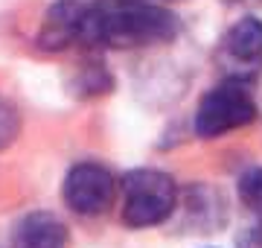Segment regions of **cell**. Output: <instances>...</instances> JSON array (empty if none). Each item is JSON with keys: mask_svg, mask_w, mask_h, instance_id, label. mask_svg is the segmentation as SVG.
I'll list each match as a JSON object with an SVG mask.
<instances>
[{"mask_svg": "<svg viewBox=\"0 0 262 248\" xmlns=\"http://www.w3.org/2000/svg\"><path fill=\"white\" fill-rule=\"evenodd\" d=\"M181 32V18L166 6L149 0H96L84 9L82 41L84 47H151L166 44Z\"/></svg>", "mask_w": 262, "mask_h": 248, "instance_id": "6da1fadb", "label": "cell"}, {"mask_svg": "<svg viewBox=\"0 0 262 248\" xmlns=\"http://www.w3.org/2000/svg\"><path fill=\"white\" fill-rule=\"evenodd\" d=\"M120 216L128 228H155L172 216L178 187L160 170H131L120 181Z\"/></svg>", "mask_w": 262, "mask_h": 248, "instance_id": "7a4b0ae2", "label": "cell"}, {"mask_svg": "<svg viewBox=\"0 0 262 248\" xmlns=\"http://www.w3.org/2000/svg\"><path fill=\"white\" fill-rule=\"evenodd\" d=\"M256 117H259V108L251 99V94L239 82H225V85L207 91L204 99L198 102L195 132L198 137L210 140V137H222L233 129L251 126Z\"/></svg>", "mask_w": 262, "mask_h": 248, "instance_id": "3957f363", "label": "cell"}, {"mask_svg": "<svg viewBox=\"0 0 262 248\" xmlns=\"http://www.w3.org/2000/svg\"><path fill=\"white\" fill-rule=\"evenodd\" d=\"M215 65L230 82H251L262 73V20L242 18L225 32Z\"/></svg>", "mask_w": 262, "mask_h": 248, "instance_id": "277c9868", "label": "cell"}, {"mask_svg": "<svg viewBox=\"0 0 262 248\" xmlns=\"http://www.w3.org/2000/svg\"><path fill=\"white\" fill-rule=\"evenodd\" d=\"M117 190H120V184L111 175V170L91 161L76 163L64 175V187H61L67 208L79 216H102L105 210L114 208Z\"/></svg>", "mask_w": 262, "mask_h": 248, "instance_id": "5b68a950", "label": "cell"}, {"mask_svg": "<svg viewBox=\"0 0 262 248\" xmlns=\"http://www.w3.org/2000/svg\"><path fill=\"white\" fill-rule=\"evenodd\" d=\"M82 0H56L44 15L41 24V47L44 50H61L70 41H76L82 35V20H84Z\"/></svg>", "mask_w": 262, "mask_h": 248, "instance_id": "8992f818", "label": "cell"}, {"mask_svg": "<svg viewBox=\"0 0 262 248\" xmlns=\"http://www.w3.org/2000/svg\"><path fill=\"white\" fill-rule=\"evenodd\" d=\"M67 242H70V234L64 222L44 210L24 216L12 234V248H67Z\"/></svg>", "mask_w": 262, "mask_h": 248, "instance_id": "52a82bcc", "label": "cell"}, {"mask_svg": "<svg viewBox=\"0 0 262 248\" xmlns=\"http://www.w3.org/2000/svg\"><path fill=\"white\" fill-rule=\"evenodd\" d=\"M239 199H242V204L251 213H256L262 222V167H256V170H248L239 178Z\"/></svg>", "mask_w": 262, "mask_h": 248, "instance_id": "ba28073f", "label": "cell"}, {"mask_svg": "<svg viewBox=\"0 0 262 248\" xmlns=\"http://www.w3.org/2000/svg\"><path fill=\"white\" fill-rule=\"evenodd\" d=\"M18 114H15V108H12L3 96H0V149L3 146H9L15 140V134H18Z\"/></svg>", "mask_w": 262, "mask_h": 248, "instance_id": "9c48e42d", "label": "cell"}]
</instances>
